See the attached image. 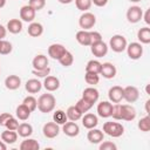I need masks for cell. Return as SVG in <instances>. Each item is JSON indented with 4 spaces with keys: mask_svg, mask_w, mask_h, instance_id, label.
Segmentation results:
<instances>
[{
    "mask_svg": "<svg viewBox=\"0 0 150 150\" xmlns=\"http://www.w3.org/2000/svg\"><path fill=\"white\" fill-rule=\"evenodd\" d=\"M76 41L82 46H91L95 42L102 40V35L98 32H89V30H79L75 36Z\"/></svg>",
    "mask_w": 150,
    "mask_h": 150,
    "instance_id": "1",
    "label": "cell"
},
{
    "mask_svg": "<svg viewBox=\"0 0 150 150\" xmlns=\"http://www.w3.org/2000/svg\"><path fill=\"white\" fill-rule=\"evenodd\" d=\"M55 104H56V101L54 95L52 94H47V93L42 94L38 100V109L43 114L52 112L55 108Z\"/></svg>",
    "mask_w": 150,
    "mask_h": 150,
    "instance_id": "2",
    "label": "cell"
},
{
    "mask_svg": "<svg viewBox=\"0 0 150 150\" xmlns=\"http://www.w3.org/2000/svg\"><path fill=\"white\" fill-rule=\"evenodd\" d=\"M103 132L110 137H121L124 132V127L117 122H105L103 124Z\"/></svg>",
    "mask_w": 150,
    "mask_h": 150,
    "instance_id": "3",
    "label": "cell"
},
{
    "mask_svg": "<svg viewBox=\"0 0 150 150\" xmlns=\"http://www.w3.org/2000/svg\"><path fill=\"white\" fill-rule=\"evenodd\" d=\"M127 39L123 35L116 34L112 35L110 41H109V47L115 52V53H122L127 48Z\"/></svg>",
    "mask_w": 150,
    "mask_h": 150,
    "instance_id": "4",
    "label": "cell"
},
{
    "mask_svg": "<svg viewBox=\"0 0 150 150\" xmlns=\"http://www.w3.org/2000/svg\"><path fill=\"white\" fill-rule=\"evenodd\" d=\"M95 23H96V16L90 12H84L79 19V25L84 30H89L95 26Z\"/></svg>",
    "mask_w": 150,
    "mask_h": 150,
    "instance_id": "5",
    "label": "cell"
},
{
    "mask_svg": "<svg viewBox=\"0 0 150 150\" xmlns=\"http://www.w3.org/2000/svg\"><path fill=\"white\" fill-rule=\"evenodd\" d=\"M127 53L131 60H138L143 55V47L138 42H131L127 45Z\"/></svg>",
    "mask_w": 150,
    "mask_h": 150,
    "instance_id": "6",
    "label": "cell"
},
{
    "mask_svg": "<svg viewBox=\"0 0 150 150\" xmlns=\"http://www.w3.org/2000/svg\"><path fill=\"white\" fill-rule=\"evenodd\" d=\"M143 16V11L139 6H131L127 11V19L130 23H137L141 21Z\"/></svg>",
    "mask_w": 150,
    "mask_h": 150,
    "instance_id": "7",
    "label": "cell"
},
{
    "mask_svg": "<svg viewBox=\"0 0 150 150\" xmlns=\"http://www.w3.org/2000/svg\"><path fill=\"white\" fill-rule=\"evenodd\" d=\"M139 97V91L136 87L134 86H128L125 88H123V98L128 102V103H134L138 100Z\"/></svg>",
    "mask_w": 150,
    "mask_h": 150,
    "instance_id": "8",
    "label": "cell"
},
{
    "mask_svg": "<svg viewBox=\"0 0 150 150\" xmlns=\"http://www.w3.org/2000/svg\"><path fill=\"white\" fill-rule=\"evenodd\" d=\"M66 52V47L61 43H53L48 47V55L54 60H60Z\"/></svg>",
    "mask_w": 150,
    "mask_h": 150,
    "instance_id": "9",
    "label": "cell"
},
{
    "mask_svg": "<svg viewBox=\"0 0 150 150\" xmlns=\"http://www.w3.org/2000/svg\"><path fill=\"white\" fill-rule=\"evenodd\" d=\"M42 131H43V135L45 137L47 138H55L59 132H60V128H59V124L55 123V122H48L43 125L42 128Z\"/></svg>",
    "mask_w": 150,
    "mask_h": 150,
    "instance_id": "10",
    "label": "cell"
},
{
    "mask_svg": "<svg viewBox=\"0 0 150 150\" xmlns=\"http://www.w3.org/2000/svg\"><path fill=\"white\" fill-rule=\"evenodd\" d=\"M90 49H91V53H93L94 56H96V57H103L108 53V45L101 40L98 42L93 43L90 46Z\"/></svg>",
    "mask_w": 150,
    "mask_h": 150,
    "instance_id": "11",
    "label": "cell"
},
{
    "mask_svg": "<svg viewBox=\"0 0 150 150\" xmlns=\"http://www.w3.org/2000/svg\"><path fill=\"white\" fill-rule=\"evenodd\" d=\"M35 13L36 11L32 8L29 5H25L20 8V19L25 22H33L35 19Z\"/></svg>",
    "mask_w": 150,
    "mask_h": 150,
    "instance_id": "12",
    "label": "cell"
},
{
    "mask_svg": "<svg viewBox=\"0 0 150 150\" xmlns=\"http://www.w3.org/2000/svg\"><path fill=\"white\" fill-rule=\"evenodd\" d=\"M136 117V110L132 105L129 104H121V120L123 121H134Z\"/></svg>",
    "mask_w": 150,
    "mask_h": 150,
    "instance_id": "13",
    "label": "cell"
},
{
    "mask_svg": "<svg viewBox=\"0 0 150 150\" xmlns=\"http://www.w3.org/2000/svg\"><path fill=\"white\" fill-rule=\"evenodd\" d=\"M108 97L112 103H120L123 100V88L120 86H114L108 91Z\"/></svg>",
    "mask_w": 150,
    "mask_h": 150,
    "instance_id": "14",
    "label": "cell"
},
{
    "mask_svg": "<svg viewBox=\"0 0 150 150\" xmlns=\"http://www.w3.org/2000/svg\"><path fill=\"white\" fill-rule=\"evenodd\" d=\"M111 110H112V104L108 101H102L97 104V114L102 118H108L111 116Z\"/></svg>",
    "mask_w": 150,
    "mask_h": 150,
    "instance_id": "15",
    "label": "cell"
},
{
    "mask_svg": "<svg viewBox=\"0 0 150 150\" xmlns=\"http://www.w3.org/2000/svg\"><path fill=\"white\" fill-rule=\"evenodd\" d=\"M43 87L47 91H55L59 89L60 87V80L56 77V76H52V75H48L45 77L43 80Z\"/></svg>",
    "mask_w": 150,
    "mask_h": 150,
    "instance_id": "16",
    "label": "cell"
},
{
    "mask_svg": "<svg viewBox=\"0 0 150 150\" xmlns=\"http://www.w3.org/2000/svg\"><path fill=\"white\" fill-rule=\"evenodd\" d=\"M62 131L64 135L69 136V137H75L80 134V128L76 124V122H66L64 124H62Z\"/></svg>",
    "mask_w": 150,
    "mask_h": 150,
    "instance_id": "17",
    "label": "cell"
},
{
    "mask_svg": "<svg viewBox=\"0 0 150 150\" xmlns=\"http://www.w3.org/2000/svg\"><path fill=\"white\" fill-rule=\"evenodd\" d=\"M82 97H83L84 100H87L88 102H90V103L94 105V103L97 102V100H98V97H100V94H98V90H97L96 88H94V87H88V88H86V89L83 90Z\"/></svg>",
    "mask_w": 150,
    "mask_h": 150,
    "instance_id": "18",
    "label": "cell"
},
{
    "mask_svg": "<svg viewBox=\"0 0 150 150\" xmlns=\"http://www.w3.org/2000/svg\"><path fill=\"white\" fill-rule=\"evenodd\" d=\"M87 138L90 143L93 144H97V143H101L103 139H104V132L100 129H89L88 134H87Z\"/></svg>",
    "mask_w": 150,
    "mask_h": 150,
    "instance_id": "19",
    "label": "cell"
},
{
    "mask_svg": "<svg viewBox=\"0 0 150 150\" xmlns=\"http://www.w3.org/2000/svg\"><path fill=\"white\" fill-rule=\"evenodd\" d=\"M116 67L110 63V62H104L102 63V67H101V71L100 74L104 77V79H114L115 75H116Z\"/></svg>",
    "mask_w": 150,
    "mask_h": 150,
    "instance_id": "20",
    "label": "cell"
},
{
    "mask_svg": "<svg viewBox=\"0 0 150 150\" xmlns=\"http://www.w3.org/2000/svg\"><path fill=\"white\" fill-rule=\"evenodd\" d=\"M81 118H82V124H83V127L87 128V129H93V128H95V127L98 124V118H97V116L94 115V114H91V112L84 114V116L81 117Z\"/></svg>",
    "mask_w": 150,
    "mask_h": 150,
    "instance_id": "21",
    "label": "cell"
},
{
    "mask_svg": "<svg viewBox=\"0 0 150 150\" xmlns=\"http://www.w3.org/2000/svg\"><path fill=\"white\" fill-rule=\"evenodd\" d=\"M32 64H33V68L35 70H41V69H45L48 67V59L46 55L43 54H39L36 55L33 61H32Z\"/></svg>",
    "mask_w": 150,
    "mask_h": 150,
    "instance_id": "22",
    "label": "cell"
},
{
    "mask_svg": "<svg viewBox=\"0 0 150 150\" xmlns=\"http://www.w3.org/2000/svg\"><path fill=\"white\" fill-rule=\"evenodd\" d=\"M21 86V79L18 75H9L5 79V87L9 90H16Z\"/></svg>",
    "mask_w": 150,
    "mask_h": 150,
    "instance_id": "23",
    "label": "cell"
},
{
    "mask_svg": "<svg viewBox=\"0 0 150 150\" xmlns=\"http://www.w3.org/2000/svg\"><path fill=\"white\" fill-rule=\"evenodd\" d=\"M25 88H26V90H27L29 94H36V93H39V91L41 90L42 83H41L38 79H30V80H28V81L26 82Z\"/></svg>",
    "mask_w": 150,
    "mask_h": 150,
    "instance_id": "24",
    "label": "cell"
},
{
    "mask_svg": "<svg viewBox=\"0 0 150 150\" xmlns=\"http://www.w3.org/2000/svg\"><path fill=\"white\" fill-rule=\"evenodd\" d=\"M6 29L12 34H19L22 30V22L19 19H11L7 22Z\"/></svg>",
    "mask_w": 150,
    "mask_h": 150,
    "instance_id": "25",
    "label": "cell"
},
{
    "mask_svg": "<svg viewBox=\"0 0 150 150\" xmlns=\"http://www.w3.org/2000/svg\"><path fill=\"white\" fill-rule=\"evenodd\" d=\"M27 30L32 38H39L43 33V26L40 22H30Z\"/></svg>",
    "mask_w": 150,
    "mask_h": 150,
    "instance_id": "26",
    "label": "cell"
},
{
    "mask_svg": "<svg viewBox=\"0 0 150 150\" xmlns=\"http://www.w3.org/2000/svg\"><path fill=\"white\" fill-rule=\"evenodd\" d=\"M19 148H20V150H39L40 149V144H39V142L36 139L26 137V139L21 142Z\"/></svg>",
    "mask_w": 150,
    "mask_h": 150,
    "instance_id": "27",
    "label": "cell"
},
{
    "mask_svg": "<svg viewBox=\"0 0 150 150\" xmlns=\"http://www.w3.org/2000/svg\"><path fill=\"white\" fill-rule=\"evenodd\" d=\"M1 139L6 143V144H13L16 142L18 139V132L14 130H5L1 132Z\"/></svg>",
    "mask_w": 150,
    "mask_h": 150,
    "instance_id": "28",
    "label": "cell"
},
{
    "mask_svg": "<svg viewBox=\"0 0 150 150\" xmlns=\"http://www.w3.org/2000/svg\"><path fill=\"white\" fill-rule=\"evenodd\" d=\"M30 112H32V111H30L23 103L20 104V105H18V107H16V110H15V114H16L18 120H21V121L28 120L29 116H30Z\"/></svg>",
    "mask_w": 150,
    "mask_h": 150,
    "instance_id": "29",
    "label": "cell"
},
{
    "mask_svg": "<svg viewBox=\"0 0 150 150\" xmlns=\"http://www.w3.org/2000/svg\"><path fill=\"white\" fill-rule=\"evenodd\" d=\"M16 132H18L19 136H21L23 138L29 137L33 134V127L29 123H21V124H19V127L16 129Z\"/></svg>",
    "mask_w": 150,
    "mask_h": 150,
    "instance_id": "30",
    "label": "cell"
},
{
    "mask_svg": "<svg viewBox=\"0 0 150 150\" xmlns=\"http://www.w3.org/2000/svg\"><path fill=\"white\" fill-rule=\"evenodd\" d=\"M137 39L141 43L148 45L150 43V28L149 27H142L137 32Z\"/></svg>",
    "mask_w": 150,
    "mask_h": 150,
    "instance_id": "31",
    "label": "cell"
},
{
    "mask_svg": "<svg viewBox=\"0 0 150 150\" xmlns=\"http://www.w3.org/2000/svg\"><path fill=\"white\" fill-rule=\"evenodd\" d=\"M66 114H67V118L68 120H70V121H73V122H76V121H79L81 117H82V112L75 107V105H71V107H69L68 109H67V111H66Z\"/></svg>",
    "mask_w": 150,
    "mask_h": 150,
    "instance_id": "32",
    "label": "cell"
},
{
    "mask_svg": "<svg viewBox=\"0 0 150 150\" xmlns=\"http://www.w3.org/2000/svg\"><path fill=\"white\" fill-rule=\"evenodd\" d=\"M101 67H102V63L100 61H97V60H90V61H88V63L86 66V71L94 73V74H100Z\"/></svg>",
    "mask_w": 150,
    "mask_h": 150,
    "instance_id": "33",
    "label": "cell"
},
{
    "mask_svg": "<svg viewBox=\"0 0 150 150\" xmlns=\"http://www.w3.org/2000/svg\"><path fill=\"white\" fill-rule=\"evenodd\" d=\"M75 107H76V108H77V109H79V110H80L82 114H84V112H88V111L91 109L93 104L82 97V98H80V100L76 102Z\"/></svg>",
    "mask_w": 150,
    "mask_h": 150,
    "instance_id": "34",
    "label": "cell"
},
{
    "mask_svg": "<svg viewBox=\"0 0 150 150\" xmlns=\"http://www.w3.org/2000/svg\"><path fill=\"white\" fill-rule=\"evenodd\" d=\"M53 120H54V122L57 123V124H64L68 118H67L66 111L59 109V110H56V111L53 114Z\"/></svg>",
    "mask_w": 150,
    "mask_h": 150,
    "instance_id": "35",
    "label": "cell"
},
{
    "mask_svg": "<svg viewBox=\"0 0 150 150\" xmlns=\"http://www.w3.org/2000/svg\"><path fill=\"white\" fill-rule=\"evenodd\" d=\"M59 62H60L61 66H63V67H69V66H71L73 62H74V56H73V54H71L70 52L67 50V52L62 55V57L59 60Z\"/></svg>",
    "mask_w": 150,
    "mask_h": 150,
    "instance_id": "36",
    "label": "cell"
},
{
    "mask_svg": "<svg viewBox=\"0 0 150 150\" xmlns=\"http://www.w3.org/2000/svg\"><path fill=\"white\" fill-rule=\"evenodd\" d=\"M30 111H34L36 108H38V100L34 97V96H27L23 98V102H22Z\"/></svg>",
    "mask_w": 150,
    "mask_h": 150,
    "instance_id": "37",
    "label": "cell"
},
{
    "mask_svg": "<svg viewBox=\"0 0 150 150\" xmlns=\"http://www.w3.org/2000/svg\"><path fill=\"white\" fill-rule=\"evenodd\" d=\"M138 129L141 131H144V132H146V131L150 130V117L148 115L144 116V117H142L138 121Z\"/></svg>",
    "mask_w": 150,
    "mask_h": 150,
    "instance_id": "38",
    "label": "cell"
},
{
    "mask_svg": "<svg viewBox=\"0 0 150 150\" xmlns=\"http://www.w3.org/2000/svg\"><path fill=\"white\" fill-rule=\"evenodd\" d=\"M13 47H12V43L9 41H6V40H1L0 41V54L1 55H7L12 52Z\"/></svg>",
    "mask_w": 150,
    "mask_h": 150,
    "instance_id": "39",
    "label": "cell"
},
{
    "mask_svg": "<svg viewBox=\"0 0 150 150\" xmlns=\"http://www.w3.org/2000/svg\"><path fill=\"white\" fill-rule=\"evenodd\" d=\"M91 0H75V5L77 7V9L82 11V12H87L90 7H91Z\"/></svg>",
    "mask_w": 150,
    "mask_h": 150,
    "instance_id": "40",
    "label": "cell"
},
{
    "mask_svg": "<svg viewBox=\"0 0 150 150\" xmlns=\"http://www.w3.org/2000/svg\"><path fill=\"white\" fill-rule=\"evenodd\" d=\"M84 80L88 84H97L100 81V76L98 74H94V73H88L86 71L84 74Z\"/></svg>",
    "mask_w": 150,
    "mask_h": 150,
    "instance_id": "41",
    "label": "cell"
},
{
    "mask_svg": "<svg viewBox=\"0 0 150 150\" xmlns=\"http://www.w3.org/2000/svg\"><path fill=\"white\" fill-rule=\"evenodd\" d=\"M28 5L35 11H41L46 5V0H29Z\"/></svg>",
    "mask_w": 150,
    "mask_h": 150,
    "instance_id": "42",
    "label": "cell"
},
{
    "mask_svg": "<svg viewBox=\"0 0 150 150\" xmlns=\"http://www.w3.org/2000/svg\"><path fill=\"white\" fill-rule=\"evenodd\" d=\"M5 127H6V129H8V130H14V131H16V129H18V127H19V121H18L15 117L12 116V117L6 122Z\"/></svg>",
    "mask_w": 150,
    "mask_h": 150,
    "instance_id": "43",
    "label": "cell"
},
{
    "mask_svg": "<svg viewBox=\"0 0 150 150\" xmlns=\"http://www.w3.org/2000/svg\"><path fill=\"white\" fill-rule=\"evenodd\" d=\"M98 149L100 150H116L117 149V145L115 143L110 142V141H104V142L102 141L101 144H100V146H98Z\"/></svg>",
    "mask_w": 150,
    "mask_h": 150,
    "instance_id": "44",
    "label": "cell"
},
{
    "mask_svg": "<svg viewBox=\"0 0 150 150\" xmlns=\"http://www.w3.org/2000/svg\"><path fill=\"white\" fill-rule=\"evenodd\" d=\"M111 116L115 120H121V104L116 103L115 105H112V110H111Z\"/></svg>",
    "mask_w": 150,
    "mask_h": 150,
    "instance_id": "45",
    "label": "cell"
},
{
    "mask_svg": "<svg viewBox=\"0 0 150 150\" xmlns=\"http://www.w3.org/2000/svg\"><path fill=\"white\" fill-rule=\"evenodd\" d=\"M49 73H50V68H49V67H47V68H45V69H41V70H35V69H33V74H34L35 76H38V77H46V76L49 75Z\"/></svg>",
    "mask_w": 150,
    "mask_h": 150,
    "instance_id": "46",
    "label": "cell"
},
{
    "mask_svg": "<svg viewBox=\"0 0 150 150\" xmlns=\"http://www.w3.org/2000/svg\"><path fill=\"white\" fill-rule=\"evenodd\" d=\"M12 116H13V115H11L9 112H2V114H0V125H4V127H5L6 122H7Z\"/></svg>",
    "mask_w": 150,
    "mask_h": 150,
    "instance_id": "47",
    "label": "cell"
},
{
    "mask_svg": "<svg viewBox=\"0 0 150 150\" xmlns=\"http://www.w3.org/2000/svg\"><path fill=\"white\" fill-rule=\"evenodd\" d=\"M91 2L97 7H104L108 4V0H91Z\"/></svg>",
    "mask_w": 150,
    "mask_h": 150,
    "instance_id": "48",
    "label": "cell"
},
{
    "mask_svg": "<svg viewBox=\"0 0 150 150\" xmlns=\"http://www.w3.org/2000/svg\"><path fill=\"white\" fill-rule=\"evenodd\" d=\"M142 18H144V21H145L146 25H150V8L145 11L144 16H142Z\"/></svg>",
    "mask_w": 150,
    "mask_h": 150,
    "instance_id": "49",
    "label": "cell"
},
{
    "mask_svg": "<svg viewBox=\"0 0 150 150\" xmlns=\"http://www.w3.org/2000/svg\"><path fill=\"white\" fill-rule=\"evenodd\" d=\"M6 33H7L6 27H4L2 25H0V40H2L6 36Z\"/></svg>",
    "mask_w": 150,
    "mask_h": 150,
    "instance_id": "50",
    "label": "cell"
},
{
    "mask_svg": "<svg viewBox=\"0 0 150 150\" xmlns=\"http://www.w3.org/2000/svg\"><path fill=\"white\" fill-rule=\"evenodd\" d=\"M6 149H7V145H6V143L1 139V141H0V150H6Z\"/></svg>",
    "mask_w": 150,
    "mask_h": 150,
    "instance_id": "51",
    "label": "cell"
},
{
    "mask_svg": "<svg viewBox=\"0 0 150 150\" xmlns=\"http://www.w3.org/2000/svg\"><path fill=\"white\" fill-rule=\"evenodd\" d=\"M149 103H150V100H148L146 102H145V110H146V112L149 114L150 111H149Z\"/></svg>",
    "mask_w": 150,
    "mask_h": 150,
    "instance_id": "52",
    "label": "cell"
},
{
    "mask_svg": "<svg viewBox=\"0 0 150 150\" xmlns=\"http://www.w3.org/2000/svg\"><path fill=\"white\" fill-rule=\"evenodd\" d=\"M57 1L61 2V4H64V5H66V4H70L73 0H57Z\"/></svg>",
    "mask_w": 150,
    "mask_h": 150,
    "instance_id": "53",
    "label": "cell"
},
{
    "mask_svg": "<svg viewBox=\"0 0 150 150\" xmlns=\"http://www.w3.org/2000/svg\"><path fill=\"white\" fill-rule=\"evenodd\" d=\"M6 5V0H0V8H2Z\"/></svg>",
    "mask_w": 150,
    "mask_h": 150,
    "instance_id": "54",
    "label": "cell"
},
{
    "mask_svg": "<svg viewBox=\"0 0 150 150\" xmlns=\"http://www.w3.org/2000/svg\"><path fill=\"white\" fill-rule=\"evenodd\" d=\"M128 1H130V2H139L141 0H128Z\"/></svg>",
    "mask_w": 150,
    "mask_h": 150,
    "instance_id": "55",
    "label": "cell"
},
{
    "mask_svg": "<svg viewBox=\"0 0 150 150\" xmlns=\"http://www.w3.org/2000/svg\"><path fill=\"white\" fill-rule=\"evenodd\" d=\"M0 41H1V40H0Z\"/></svg>",
    "mask_w": 150,
    "mask_h": 150,
    "instance_id": "56",
    "label": "cell"
}]
</instances>
